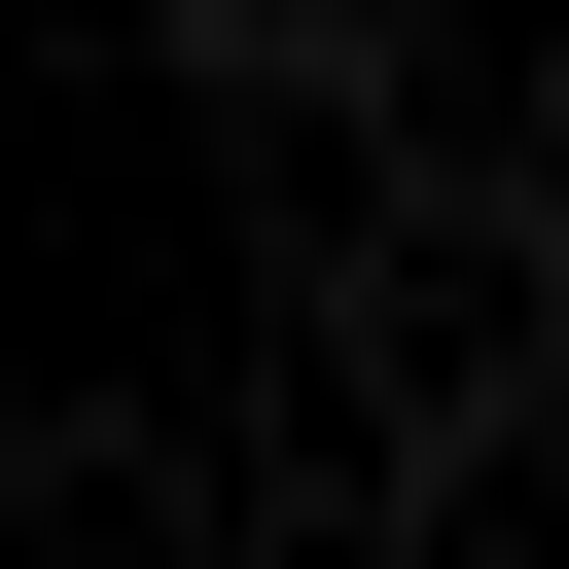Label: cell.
Here are the masks:
<instances>
[{
    "instance_id": "cell-1",
    "label": "cell",
    "mask_w": 569,
    "mask_h": 569,
    "mask_svg": "<svg viewBox=\"0 0 569 569\" xmlns=\"http://www.w3.org/2000/svg\"><path fill=\"white\" fill-rule=\"evenodd\" d=\"M284 356H320V427H356L391 498H462V462L569 391V178H356V213L284 249Z\"/></svg>"
},
{
    "instance_id": "cell-2",
    "label": "cell",
    "mask_w": 569,
    "mask_h": 569,
    "mask_svg": "<svg viewBox=\"0 0 569 569\" xmlns=\"http://www.w3.org/2000/svg\"><path fill=\"white\" fill-rule=\"evenodd\" d=\"M0 569H213V462H178L142 391H71V427H0Z\"/></svg>"
},
{
    "instance_id": "cell-3",
    "label": "cell",
    "mask_w": 569,
    "mask_h": 569,
    "mask_svg": "<svg viewBox=\"0 0 569 569\" xmlns=\"http://www.w3.org/2000/svg\"><path fill=\"white\" fill-rule=\"evenodd\" d=\"M142 71H213L284 142V107H391V0H142Z\"/></svg>"
}]
</instances>
